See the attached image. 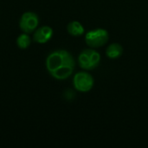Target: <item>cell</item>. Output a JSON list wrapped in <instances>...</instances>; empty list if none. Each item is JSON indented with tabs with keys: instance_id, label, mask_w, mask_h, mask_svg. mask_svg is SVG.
<instances>
[{
	"instance_id": "277c9868",
	"label": "cell",
	"mask_w": 148,
	"mask_h": 148,
	"mask_svg": "<svg viewBox=\"0 0 148 148\" xmlns=\"http://www.w3.org/2000/svg\"><path fill=\"white\" fill-rule=\"evenodd\" d=\"M94 84V77L87 70L79 71L73 77V86L78 92L88 93L93 88Z\"/></svg>"
},
{
	"instance_id": "ba28073f",
	"label": "cell",
	"mask_w": 148,
	"mask_h": 148,
	"mask_svg": "<svg viewBox=\"0 0 148 148\" xmlns=\"http://www.w3.org/2000/svg\"><path fill=\"white\" fill-rule=\"evenodd\" d=\"M67 30L70 36L75 37L82 36L85 32V29L83 25L78 21H72L69 23L67 25Z\"/></svg>"
},
{
	"instance_id": "6da1fadb",
	"label": "cell",
	"mask_w": 148,
	"mask_h": 148,
	"mask_svg": "<svg viewBox=\"0 0 148 148\" xmlns=\"http://www.w3.org/2000/svg\"><path fill=\"white\" fill-rule=\"evenodd\" d=\"M48 73L56 80L64 81L70 77L75 68L74 56L66 49L50 52L45 61Z\"/></svg>"
},
{
	"instance_id": "52a82bcc",
	"label": "cell",
	"mask_w": 148,
	"mask_h": 148,
	"mask_svg": "<svg viewBox=\"0 0 148 148\" xmlns=\"http://www.w3.org/2000/svg\"><path fill=\"white\" fill-rule=\"evenodd\" d=\"M123 54V47L118 42H113L107 47L106 56L109 59H118Z\"/></svg>"
},
{
	"instance_id": "5b68a950",
	"label": "cell",
	"mask_w": 148,
	"mask_h": 148,
	"mask_svg": "<svg viewBox=\"0 0 148 148\" xmlns=\"http://www.w3.org/2000/svg\"><path fill=\"white\" fill-rule=\"evenodd\" d=\"M39 24V17L36 13L33 11L24 12L19 20V28L20 29L27 34L34 32Z\"/></svg>"
},
{
	"instance_id": "8992f818",
	"label": "cell",
	"mask_w": 148,
	"mask_h": 148,
	"mask_svg": "<svg viewBox=\"0 0 148 148\" xmlns=\"http://www.w3.org/2000/svg\"><path fill=\"white\" fill-rule=\"evenodd\" d=\"M54 30L51 27L44 25L37 28L33 34V41L39 44L47 43L53 36Z\"/></svg>"
},
{
	"instance_id": "3957f363",
	"label": "cell",
	"mask_w": 148,
	"mask_h": 148,
	"mask_svg": "<svg viewBox=\"0 0 148 148\" xmlns=\"http://www.w3.org/2000/svg\"><path fill=\"white\" fill-rule=\"evenodd\" d=\"M109 39V34L107 29L98 28L88 31L85 35L86 44L93 49L100 48L107 44Z\"/></svg>"
},
{
	"instance_id": "9c48e42d",
	"label": "cell",
	"mask_w": 148,
	"mask_h": 148,
	"mask_svg": "<svg viewBox=\"0 0 148 148\" xmlns=\"http://www.w3.org/2000/svg\"><path fill=\"white\" fill-rule=\"evenodd\" d=\"M16 45L19 49H25L29 47L30 43H31V39L29 36V34L23 32L22 34H20L17 38H16Z\"/></svg>"
},
{
	"instance_id": "7a4b0ae2",
	"label": "cell",
	"mask_w": 148,
	"mask_h": 148,
	"mask_svg": "<svg viewBox=\"0 0 148 148\" xmlns=\"http://www.w3.org/2000/svg\"><path fill=\"white\" fill-rule=\"evenodd\" d=\"M101 54L95 49H85L78 56V63L81 69L89 71L96 69L101 62Z\"/></svg>"
}]
</instances>
